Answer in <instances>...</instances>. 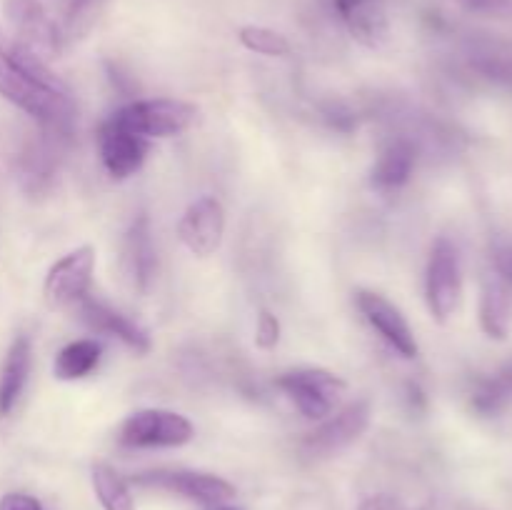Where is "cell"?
Instances as JSON below:
<instances>
[{"label":"cell","instance_id":"ac0fdd59","mask_svg":"<svg viewBox=\"0 0 512 510\" xmlns=\"http://www.w3.org/2000/svg\"><path fill=\"white\" fill-rule=\"evenodd\" d=\"M33 365V345L28 335H18L10 343L8 355L0 368V415H10L23 395Z\"/></svg>","mask_w":512,"mask_h":510},{"label":"cell","instance_id":"2e32d148","mask_svg":"<svg viewBox=\"0 0 512 510\" xmlns=\"http://www.w3.org/2000/svg\"><path fill=\"white\" fill-rule=\"evenodd\" d=\"M333 8L348 33L365 48H380L388 40V13L380 0H333Z\"/></svg>","mask_w":512,"mask_h":510},{"label":"cell","instance_id":"f546056e","mask_svg":"<svg viewBox=\"0 0 512 510\" xmlns=\"http://www.w3.org/2000/svg\"><path fill=\"white\" fill-rule=\"evenodd\" d=\"M358 510H405L403 505H400V500H395L393 495H370V498H365L363 503L358 505Z\"/></svg>","mask_w":512,"mask_h":510},{"label":"cell","instance_id":"d6986e66","mask_svg":"<svg viewBox=\"0 0 512 510\" xmlns=\"http://www.w3.org/2000/svg\"><path fill=\"white\" fill-rule=\"evenodd\" d=\"M468 65L478 78L512 90V43L508 40L485 38L470 43Z\"/></svg>","mask_w":512,"mask_h":510},{"label":"cell","instance_id":"5b68a950","mask_svg":"<svg viewBox=\"0 0 512 510\" xmlns=\"http://www.w3.org/2000/svg\"><path fill=\"white\" fill-rule=\"evenodd\" d=\"M278 388L310 420H325L345 395V380L323 368H295L280 375Z\"/></svg>","mask_w":512,"mask_h":510},{"label":"cell","instance_id":"4316f807","mask_svg":"<svg viewBox=\"0 0 512 510\" xmlns=\"http://www.w3.org/2000/svg\"><path fill=\"white\" fill-rule=\"evenodd\" d=\"M280 340V320L273 313L263 310L258 318V330H255V343L263 350H273Z\"/></svg>","mask_w":512,"mask_h":510},{"label":"cell","instance_id":"7402d4cb","mask_svg":"<svg viewBox=\"0 0 512 510\" xmlns=\"http://www.w3.org/2000/svg\"><path fill=\"white\" fill-rule=\"evenodd\" d=\"M100 363V345L95 340H75L55 355V378L80 380L93 373Z\"/></svg>","mask_w":512,"mask_h":510},{"label":"cell","instance_id":"6da1fadb","mask_svg":"<svg viewBox=\"0 0 512 510\" xmlns=\"http://www.w3.org/2000/svg\"><path fill=\"white\" fill-rule=\"evenodd\" d=\"M0 95L38 120L50 133L70 138L75 123V103L63 78L48 68V60L20 43L0 40Z\"/></svg>","mask_w":512,"mask_h":510},{"label":"cell","instance_id":"ba28073f","mask_svg":"<svg viewBox=\"0 0 512 510\" xmlns=\"http://www.w3.org/2000/svg\"><path fill=\"white\" fill-rule=\"evenodd\" d=\"M65 140H68L65 135L40 128V133L20 148L18 158H15V175H18L25 193L40 195L53 185L60 168Z\"/></svg>","mask_w":512,"mask_h":510},{"label":"cell","instance_id":"8fae6325","mask_svg":"<svg viewBox=\"0 0 512 510\" xmlns=\"http://www.w3.org/2000/svg\"><path fill=\"white\" fill-rule=\"evenodd\" d=\"M178 235L193 255H213L225 235V210L218 198L203 195L188 205L178 225Z\"/></svg>","mask_w":512,"mask_h":510},{"label":"cell","instance_id":"484cf974","mask_svg":"<svg viewBox=\"0 0 512 510\" xmlns=\"http://www.w3.org/2000/svg\"><path fill=\"white\" fill-rule=\"evenodd\" d=\"M465 10L485 18H512V0H458Z\"/></svg>","mask_w":512,"mask_h":510},{"label":"cell","instance_id":"30bf717a","mask_svg":"<svg viewBox=\"0 0 512 510\" xmlns=\"http://www.w3.org/2000/svg\"><path fill=\"white\" fill-rule=\"evenodd\" d=\"M370 423V403L368 400H355L348 408L340 410L338 415L325 420L320 428H315L308 438L303 440V450L313 458H328L338 450L348 448L350 443L365 433Z\"/></svg>","mask_w":512,"mask_h":510},{"label":"cell","instance_id":"44dd1931","mask_svg":"<svg viewBox=\"0 0 512 510\" xmlns=\"http://www.w3.org/2000/svg\"><path fill=\"white\" fill-rule=\"evenodd\" d=\"M473 408L480 415H500L512 408V363L480 380L473 393Z\"/></svg>","mask_w":512,"mask_h":510},{"label":"cell","instance_id":"7a4b0ae2","mask_svg":"<svg viewBox=\"0 0 512 510\" xmlns=\"http://www.w3.org/2000/svg\"><path fill=\"white\" fill-rule=\"evenodd\" d=\"M5 18L18 35L15 43L33 50L43 60L58 58L68 43L58 0H5Z\"/></svg>","mask_w":512,"mask_h":510},{"label":"cell","instance_id":"5bb4252c","mask_svg":"<svg viewBox=\"0 0 512 510\" xmlns=\"http://www.w3.org/2000/svg\"><path fill=\"white\" fill-rule=\"evenodd\" d=\"M80 308V318L88 328L98 330V333L113 335V338L123 340L130 350L135 353H148L150 350V335L143 325L135 323L133 318H128L125 313L115 310L113 305L103 303V300H95L85 295L83 300L78 303Z\"/></svg>","mask_w":512,"mask_h":510},{"label":"cell","instance_id":"277c9868","mask_svg":"<svg viewBox=\"0 0 512 510\" xmlns=\"http://www.w3.org/2000/svg\"><path fill=\"white\" fill-rule=\"evenodd\" d=\"M113 118L145 140L170 138V135L185 133L198 120V108L175 98L135 100L113 113Z\"/></svg>","mask_w":512,"mask_h":510},{"label":"cell","instance_id":"83f0119b","mask_svg":"<svg viewBox=\"0 0 512 510\" xmlns=\"http://www.w3.org/2000/svg\"><path fill=\"white\" fill-rule=\"evenodd\" d=\"M323 118L328 120L330 125H333L335 130H350L353 128V123H355V118H353V110L350 108H345L343 103H330L328 108L323 110Z\"/></svg>","mask_w":512,"mask_h":510},{"label":"cell","instance_id":"4dcf8cb0","mask_svg":"<svg viewBox=\"0 0 512 510\" xmlns=\"http://www.w3.org/2000/svg\"><path fill=\"white\" fill-rule=\"evenodd\" d=\"M495 268H498V278L505 280L512 288V245H505V248L498 250V255H495Z\"/></svg>","mask_w":512,"mask_h":510},{"label":"cell","instance_id":"3957f363","mask_svg":"<svg viewBox=\"0 0 512 510\" xmlns=\"http://www.w3.org/2000/svg\"><path fill=\"white\" fill-rule=\"evenodd\" d=\"M425 298L438 323H448L463 298V263L458 245L450 238H438L433 243L425 270Z\"/></svg>","mask_w":512,"mask_h":510},{"label":"cell","instance_id":"d4e9b609","mask_svg":"<svg viewBox=\"0 0 512 510\" xmlns=\"http://www.w3.org/2000/svg\"><path fill=\"white\" fill-rule=\"evenodd\" d=\"M238 38L248 50L270 55V58H283L290 53V40L278 30L263 28V25H245V28H240Z\"/></svg>","mask_w":512,"mask_h":510},{"label":"cell","instance_id":"7c38bea8","mask_svg":"<svg viewBox=\"0 0 512 510\" xmlns=\"http://www.w3.org/2000/svg\"><path fill=\"white\" fill-rule=\"evenodd\" d=\"M98 148L105 170L118 180H125L130 178V175L138 173L145 155H148V143H145V138H140L133 130L120 125L113 115L100 125Z\"/></svg>","mask_w":512,"mask_h":510},{"label":"cell","instance_id":"1f68e13d","mask_svg":"<svg viewBox=\"0 0 512 510\" xmlns=\"http://www.w3.org/2000/svg\"><path fill=\"white\" fill-rule=\"evenodd\" d=\"M208 510H235V508H228V505H208Z\"/></svg>","mask_w":512,"mask_h":510},{"label":"cell","instance_id":"9a60e30c","mask_svg":"<svg viewBox=\"0 0 512 510\" xmlns=\"http://www.w3.org/2000/svg\"><path fill=\"white\" fill-rule=\"evenodd\" d=\"M123 265L130 283L138 293H148L158 273V255L153 245V230H150L148 215H138L130 223L123 240Z\"/></svg>","mask_w":512,"mask_h":510},{"label":"cell","instance_id":"e0dca14e","mask_svg":"<svg viewBox=\"0 0 512 510\" xmlns=\"http://www.w3.org/2000/svg\"><path fill=\"white\" fill-rule=\"evenodd\" d=\"M415 145L408 138H393L383 145L373 170H370V183L378 190H398L410 180L415 170Z\"/></svg>","mask_w":512,"mask_h":510},{"label":"cell","instance_id":"8992f818","mask_svg":"<svg viewBox=\"0 0 512 510\" xmlns=\"http://www.w3.org/2000/svg\"><path fill=\"white\" fill-rule=\"evenodd\" d=\"M195 435L193 423L175 410L148 408L130 415L120 428V443L128 448H180Z\"/></svg>","mask_w":512,"mask_h":510},{"label":"cell","instance_id":"4fadbf2b","mask_svg":"<svg viewBox=\"0 0 512 510\" xmlns=\"http://www.w3.org/2000/svg\"><path fill=\"white\" fill-rule=\"evenodd\" d=\"M358 308L395 353L403 355V358L418 355V340H415L408 320L388 298L373 293V290H358Z\"/></svg>","mask_w":512,"mask_h":510},{"label":"cell","instance_id":"cb8c5ba5","mask_svg":"<svg viewBox=\"0 0 512 510\" xmlns=\"http://www.w3.org/2000/svg\"><path fill=\"white\" fill-rule=\"evenodd\" d=\"M105 0H65L63 3V25L65 40H80L90 33L98 20Z\"/></svg>","mask_w":512,"mask_h":510},{"label":"cell","instance_id":"ffe728a7","mask_svg":"<svg viewBox=\"0 0 512 510\" xmlns=\"http://www.w3.org/2000/svg\"><path fill=\"white\" fill-rule=\"evenodd\" d=\"M480 325L493 340H505L512 328V298L510 285L500 278H490L483 285L480 298Z\"/></svg>","mask_w":512,"mask_h":510},{"label":"cell","instance_id":"52a82bcc","mask_svg":"<svg viewBox=\"0 0 512 510\" xmlns=\"http://www.w3.org/2000/svg\"><path fill=\"white\" fill-rule=\"evenodd\" d=\"M93 270L95 250L90 245H83V248L63 255L45 275V303L55 310L78 305L88 295L90 283H93Z\"/></svg>","mask_w":512,"mask_h":510},{"label":"cell","instance_id":"9c48e42d","mask_svg":"<svg viewBox=\"0 0 512 510\" xmlns=\"http://www.w3.org/2000/svg\"><path fill=\"white\" fill-rule=\"evenodd\" d=\"M135 483L145 488H160L168 493L183 495L188 500H198L205 505H223L235 498V488L220 475L195 473V470H150L135 475Z\"/></svg>","mask_w":512,"mask_h":510},{"label":"cell","instance_id":"f1b7e54d","mask_svg":"<svg viewBox=\"0 0 512 510\" xmlns=\"http://www.w3.org/2000/svg\"><path fill=\"white\" fill-rule=\"evenodd\" d=\"M0 510H45L38 498L25 493H8L0 498Z\"/></svg>","mask_w":512,"mask_h":510},{"label":"cell","instance_id":"603a6c76","mask_svg":"<svg viewBox=\"0 0 512 510\" xmlns=\"http://www.w3.org/2000/svg\"><path fill=\"white\" fill-rule=\"evenodd\" d=\"M93 488L105 510H135L128 483H125V480L120 478L118 470H113L110 465H93Z\"/></svg>","mask_w":512,"mask_h":510}]
</instances>
